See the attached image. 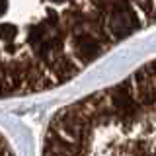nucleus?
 <instances>
[{"instance_id": "obj_1", "label": "nucleus", "mask_w": 156, "mask_h": 156, "mask_svg": "<svg viewBox=\"0 0 156 156\" xmlns=\"http://www.w3.org/2000/svg\"><path fill=\"white\" fill-rule=\"evenodd\" d=\"M143 29L133 0H0V100L55 90Z\"/></svg>"}, {"instance_id": "obj_2", "label": "nucleus", "mask_w": 156, "mask_h": 156, "mask_svg": "<svg viewBox=\"0 0 156 156\" xmlns=\"http://www.w3.org/2000/svg\"><path fill=\"white\" fill-rule=\"evenodd\" d=\"M43 156H156V61L57 111Z\"/></svg>"}, {"instance_id": "obj_3", "label": "nucleus", "mask_w": 156, "mask_h": 156, "mask_svg": "<svg viewBox=\"0 0 156 156\" xmlns=\"http://www.w3.org/2000/svg\"><path fill=\"white\" fill-rule=\"evenodd\" d=\"M146 26H156V0H133Z\"/></svg>"}, {"instance_id": "obj_4", "label": "nucleus", "mask_w": 156, "mask_h": 156, "mask_svg": "<svg viewBox=\"0 0 156 156\" xmlns=\"http://www.w3.org/2000/svg\"><path fill=\"white\" fill-rule=\"evenodd\" d=\"M0 156H14L12 148H10V144L6 143V139H4L2 135H0Z\"/></svg>"}]
</instances>
